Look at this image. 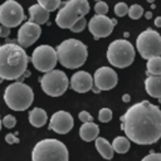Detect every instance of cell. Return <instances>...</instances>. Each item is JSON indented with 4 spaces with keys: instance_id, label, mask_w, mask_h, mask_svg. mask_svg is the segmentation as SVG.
Returning <instances> with one entry per match:
<instances>
[{
    "instance_id": "cell-1",
    "label": "cell",
    "mask_w": 161,
    "mask_h": 161,
    "mask_svg": "<svg viewBox=\"0 0 161 161\" xmlns=\"http://www.w3.org/2000/svg\"><path fill=\"white\" fill-rule=\"evenodd\" d=\"M119 119L126 137L136 145H151L161 138V109L148 101L135 103Z\"/></svg>"
},
{
    "instance_id": "cell-2",
    "label": "cell",
    "mask_w": 161,
    "mask_h": 161,
    "mask_svg": "<svg viewBox=\"0 0 161 161\" xmlns=\"http://www.w3.org/2000/svg\"><path fill=\"white\" fill-rule=\"evenodd\" d=\"M29 58L24 48L15 43L0 45V77L8 80L20 78L28 67Z\"/></svg>"
},
{
    "instance_id": "cell-3",
    "label": "cell",
    "mask_w": 161,
    "mask_h": 161,
    "mask_svg": "<svg viewBox=\"0 0 161 161\" xmlns=\"http://www.w3.org/2000/svg\"><path fill=\"white\" fill-rule=\"evenodd\" d=\"M55 52L58 62L68 69H77L82 67L88 57L87 45L74 38L63 40L57 47Z\"/></svg>"
},
{
    "instance_id": "cell-4",
    "label": "cell",
    "mask_w": 161,
    "mask_h": 161,
    "mask_svg": "<svg viewBox=\"0 0 161 161\" xmlns=\"http://www.w3.org/2000/svg\"><path fill=\"white\" fill-rule=\"evenodd\" d=\"M67 146L57 138H44L35 143L31 151V161H68Z\"/></svg>"
},
{
    "instance_id": "cell-5",
    "label": "cell",
    "mask_w": 161,
    "mask_h": 161,
    "mask_svg": "<svg viewBox=\"0 0 161 161\" xmlns=\"http://www.w3.org/2000/svg\"><path fill=\"white\" fill-rule=\"evenodd\" d=\"M4 101L10 109L21 112L31 106L34 101V92L28 84L23 82H14L5 88Z\"/></svg>"
},
{
    "instance_id": "cell-6",
    "label": "cell",
    "mask_w": 161,
    "mask_h": 161,
    "mask_svg": "<svg viewBox=\"0 0 161 161\" xmlns=\"http://www.w3.org/2000/svg\"><path fill=\"white\" fill-rule=\"evenodd\" d=\"M89 13L88 0H67L58 10L55 23L62 29H69L77 20L84 18Z\"/></svg>"
},
{
    "instance_id": "cell-7",
    "label": "cell",
    "mask_w": 161,
    "mask_h": 161,
    "mask_svg": "<svg viewBox=\"0 0 161 161\" xmlns=\"http://www.w3.org/2000/svg\"><path fill=\"white\" fill-rule=\"evenodd\" d=\"M135 48L127 39L113 40L107 49V60L116 68H127L135 60Z\"/></svg>"
},
{
    "instance_id": "cell-8",
    "label": "cell",
    "mask_w": 161,
    "mask_h": 161,
    "mask_svg": "<svg viewBox=\"0 0 161 161\" xmlns=\"http://www.w3.org/2000/svg\"><path fill=\"white\" fill-rule=\"evenodd\" d=\"M136 49L143 59L161 55V34L151 28L140 33L136 38Z\"/></svg>"
},
{
    "instance_id": "cell-9",
    "label": "cell",
    "mask_w": 161,
    "mask_h": 161,
    "mask_svg": "<svg viewBox=\"0 0 161 161\" xmlns=\"http://www.w3.org/2000/svg\"><path fill=\"white\" fill-rule=\"evenodd\" d=\"M40 86L45 94L50 97H59L65 93L69 86V79L63 70L53 69L44 73L40 78Z\"/></svg>"
},
{
    "instance_id": "cell-10",
    "label": "cell",
    "mask_w": 161,
    "mask_h": 161,
    "mask_svg": "<svg viewBox=\"0 0 161 161\" xmlns=\"http://www.w3.org/2000/svg\"><path fill=\"white\" fill-rule=\"evenodd\" d=\"M30 60L36 70L47 73L49 70H53L55 68V64L58 63L57 52L53 47L48 44H43V45L36 47L33 50Z\"/></svg>"
},
{
    "instance_id": "cell-11",
    "label": "cell",
    "mask_w": 161,
    "mask_h": 161,
    "mask_svg": "<svg viewBox=\"0 0 161 161\" xmlns=\"http://www.w3.org/2000/svg\"><path fill=\"white\" fill-rule=\"evenodd\" d=\"M23 6L15 0H6L0 5V24L5 28H15L24 20Z\"/></svg>"
},
{
    "instance_id": "cell-12",
    "label": "cell",
    "mask_w": 161,
    "mask_h": 161,
    "mask_svg": "<svg viewBox=\"0 0 161 161\" xmlns=\"http://www.w3.org/2000/svg\"><path fill=\"white\" fill-rule=\"evenodd\" d=\"M117 24L116 19H111L106 15H94L88 21V29L94 36L96 40L101 38H107L113 31L114 25Z\"/></svg>"
},
{
    "instance_id": "cell-13",
    "label": "cell",
    "mask_w": 161,
    "mask_h": 161,
    "mask_svg": "<svg viewBox=\"0 0 161 161\" xmlns=\"http://www.w3.org/2000/svg\"><path fill=\"white\" fill-rule=\"evenodd\" d=\"M117 73L111 67H101L94 72L93 86L99 91H111L117 86Z\"/></svg>"
},
{
    "instance_id": "cell-14",
    "label": "cell",
    "mask_w": 161,
    "mask_h": 161,
    "mask_svg": "<svg viewBox=\"0 0 161 161\" xmlns=\"http://www.w3.org/2000/svg\"><path fill=\"white\" fill-rule=\"evenodd\" d=\"M40 34H42L40 25L31 21H26L18 30V43L21 48H28L39 39Z\"/></svg>"
},
{
    "instance_id": "cell-15",
    "label": "cell",
    "mask_w": 161,
    "mask_h": 161,
    "mask_svg": "<svg viewBox=\"0 0 161 161\" xmlns=\"http://www.w3.org/2000/svg\"><path fill=\"white\" fill-rule=\"evenodd\" d=\"M73 126H74L73 117L67 111H57L55 113L52 114L50 121H49V130L59 135L68 133L73 128Z\"/></svg>"
},
{
    "instance_id": "cell-16",
    "label": "cell",
    "mask_w": 161,
    "mask_h": 161,
    "mask_svg": "<svg viewBox=\"0 0 161 161\" xmlns=\"http://www.w3.org/2000/svg\"><path fill=\"white\" fill-rule=\"evenodd\" d=\"M70 88L77 93H86L93 88V77L86 70H78L70 78Z\"/></svg>"
},
{
    "instance_id": "cell-17",
    "label": "cell",
    "mask_w": 161,
    "mask_h": 161,
    "mask_svg": "<svg viewBox=\"0 0 161 161\" xmlns=\"http://www.w3.org/2000/svg\"><path fill=\"white\" fill-rule=\"evenodd\" d=\"M145 89L148 96L158 99L161 97V74L148 75L145 80Z\"/></svg>"
},
{
    "instance_id": "cell-18",
    "label": "cell",
    "mask_w": 161,
    "mask_h": 161,
    "mask_svg": "<svg viewBox=\"0 0 161 161\" xmlns=\"http://www.w3.org/2000/svg\"><path fill=\"white\" fill-rule=\"evenodd\" d=\"M29 21L35 23L38 25L45 24L49 19V11H47L44 8H42L39 4H34L29 8Z\"/></svg>"
},
{
    "instance_id": "cell-19",
    "label": "cell",
    "mask_w": 161,
    "mask_h": 161,
    "mask_svg": "<svg viewBox=\"0 0 161 161\" xmlns=\"http://www.w3.org/2000/svg\"><path fill=\"white\" fill-rule=\"evenodd\" d=\"M98 133H99V127L94 122H84L79 127V136L86 142L94 141L98 137Z\"/></svg>"
},
{
    "instance_id": "cell-20",
    "label": "cell",
    "mask_w": 161,
    "mask_h": 161,
    "mask_svg": "<svg viewBox=\"0 0 161 161\" xmlns=\"http://www.w3.org/2000/svg\"><path fill=\"white\" fill-rule=\"evenodd\" d=\"M47 119H48V116H47V112L43 108L35 107L29 112V122H30L31 126H34L36 128L43 127L45 125Z\"/></svg>"
},
{
    "instance_id": "cell-21",
    "label": "cell",
    "mask_w": 161,
    "mask_h": 161,
    "mask_svg": "<svg viewBox=\"0 0 161 161\" xmlns=\"http://www.w3.org/2000/svg\"><path fill=\"white\" fill-rule=\"evenodd\" d=\"M94 141H96V148L99 152V155L106 160H112L114 152L111 143L104 137H97Z\"/></svg>"
},
{
    "instance_id": "cell-22",
    "label": "cell",
    "mask_w": 161,
    "mask_h": 161,
    "mask_svg": "<svg viewBox=\"0 0 161 161\" xmlns=\"http://www.w3.org/2000/svg\"><path fill=\"white\" fill-rule=\"evenodd\" d=\"M112 148H113V152H117V153H126L128 150H130V140L125 136H117L112 143H111Z\"/></svg>"
},
{
    "instance_id": "cell-23",
    "label": "cell",
    "mask_w": 161,
    "mask_h": 161,
    "mask_svg": "<svg viewBox=\"0 0 161 161\" xmlns=\"http://www.w3.org/2000/svg\"><path fill=\"white\" fill-rule=\"evenodd\" d=\"M146 69H147L148 75H160L161 74V55L150 58L147 60Z\"/></svg>"
},
{
    "instance_id": "cell-24",
    "label": "cell",
    "mask_w": 161,
    "mask_h": 161,
    "mask_svg": "<svg viewBox=\"0 0 161 161\" xmlns=\"http://www.w3.org/2000/svg\"><path fill=\"white\" fill-rule=\"evenodd\" d=\"M38 4L42 6V8H44L47 11H54V10H57L59 6H60V4H62V0H38Z\"/></svg>"
},
{
    "instance_id": "cell-25",
    "label": "cell",
    "mask_w": 161,
    "mask_h": 161,
    "mask_svg": "<svg viewBox=\"0 0 161 161\" xmlns=\"http://www.w3.org/2000/svg\"><path fill=\"white\" fill-rule=\"evenodd\" d=\"M127 15L133 19V20H137L140 19L142 15H143V8L138 4H133L131 6H128V11H127Z\"/></svg>"
},
{
    "instance_id": "cell-26",
    "label": "cell",
    "mask_w": 161,
    "mask_h": 161,
    "mask_svg": "<svg viewBox=\"0 0 161 161\" xmlns=\"http://www.w3.org/2000/svg\"><path fill=\"white\" fill-rule=\"evenodd\" d=\"M112 119V111L107 107L104 108H101L99 112H98V121L103 122V123H107Z\"/></svg>"
},
{
    "instance_id": "cell-27",
    "label": "cell",
    "mask_w": 161,
    "mask_h": 161,
    "mask_svg": "<svg viewBox=\"0 0 161 161\" xmlns=\"http://www.w3.org/2000/svg\"><path fill=\"white\" fill-rule=\"evenodd\" d=\"M86 26H87V20H86L84 18H80V19L77 20L69 29H70V31H73V33H80L82 30H84Z\"/></svg>"
},
{
    "instance_id": "cell-28",
    "label": "cell",
    "mask_w": 161,
    "mask_h": 161,
    "mask_svg": "<svg viewBox=\"0 0 161 161\" xmlns=\"http://www.w3.org/2000/svg\"><path fill=\"white\" fill-rule=\"evenodd\" d=\"M127 11H128V6H127L126 3H117L114 5V14L117 16H121L122 18V16L127 15Z\"/></svg>"
},
{
    "instance_id": "cell-29",
    "label": "cell",
    "mask_w": 161,
    "mask_h": 161,
    "mask_svg": "<svg viewBox=\"0 0 161 161\" xmlns=\"http://www.w3.org/2000/svg\"><path fill=\"white\" fill-rule=\"evenodd\" d=\"M1 125H3L4 127H6V128H13V127H15V125H16V118H15L13 114H6V116L1 119Z\"/></svg>"
},
{
    "instance_id": "cell-30",
    "label": "cell",
    "mask_w": 161,
    "mask_h": 161,
    "mask_svg": "<svg viewBox=\"0 0 161 161\" xmlns=\"http://www.w3.org/2000/svg\"><path fill=\"white\" fill-rule=\"evenodd\" d=\"M94 11H96L97 15H106L107 11H108V5H107L104 1L101 0V1L96 3V5H94Z\"/></svg>"
},
{
    "instance_id": "cell-31",
    "label": "cell",
    "mask_w": 161,
    "mask_h": 161,
    "mask_svg": "<svg viewBox=\"0 0 161 161\" xmlns=\"http://www.w3.org/2000/svg\"><path fill=\"white\" fill-rule=\"evenodd\" d=\"M141 161H161V152H150Z\"/></svg>"
},
{
    "instance_id": "cell-32",
    "label": "cell",
    "mask_w": 161,
    "mask_h": 161,
    "mask_svg": "<svg viewBox=\"0 0 161 161\" xmlns=\"http://www.w3.org/2000/svg\"><path fill=\"white\" fill-rule=\"evenodd\" d=\"M78 118H79V121H82L83 123H84V122H92V121H93V117H92L91 113L87 112V111H80L79 114H78Z\"/></svg>"
},
{
    "instance_id": "cell-33",
    "label": "cell",
    "mask_w": 161,
    "mask_h": 161,
    "mask_svg": "<svg viewBox=\"0 0 161 161\" xmlns=\"http://www.w3.org/2000/svg\"><path fill=\"white\" fill-rule=\"evenodd\" d=\"M5 141L9 143V145H13V143H18L19 142V138L14 135V133H8L5 136Z\"/></svg>"
},
{
    "instance_id": "cell-34",
    "label": "cell",
    "mask_w": 161,
    "mask_h": 161,
    "mask_svg": "<svg viewBox=\"0 0 161 161\" xmlns=\"http://www.w3.org/2000/svg\"><path fill=\"white\" fill-rule=\"evenodd\" d=\"M9 33H10V30H9V28H5V26H1V33H0V36H3V38H5V36H8V35H9Z\"/></svg>"
},
{
    "instance_id": "cell-35",
    "label": "cell",
    "mask_w": 161,
    "mask_h": 161,
    "mask_svg": "<svg viewBox=\"0 0 161 161\" xmlns=\"http://www.w3.org/2000/svg\"><path fill=\"white\" fill-rule=\"evenodd\" d=\"M122 101H123V102H126V103H127V102H130V101H131V96H130V94H127V93H126V94H123V96H122Z\"/></svg>"
},
{
    "instance_id": "cell-36",
    "label": "cell",
    "mask_w": 161,
    "mask_h": 161,
    "mask_svg": "<svg viewBox=\"0 0 161 161\" xmlns=\"http://www.w3.org/2000/svg\"><path fill=\"white\" fill-rule=\"evenodd\" d=\"M155 25H156L157 28H161V16H157V18L155 19Z\"/></svg>"
},
{
    "instance_id": "cell-37",
    "label": "cell",
    "mask_w": 161,
    "mask_h": 161,
    "mask_svg": "<svg viewBox=\"0 0 161 161\" xmlns=\"http://www.w3.org/2000/svg\"><path fill=\"white\" fill-rule=\"evenodd\" d=\"M143 14H145V18H146V19H151V18H152V13H151V11H146V13H143Z\"/></svg>"
},
{
    "instance_id": "cell-38",
    "label": "cell",
    "mask_w": 161,
    "mask_h": 161,
    "mask_svg": "<svg viewBox=\"0 0 161 161\" xmlns=\"http://www.w3.org/2000/svg\"><path fill=\"white\" fill-rule=\"evenodd\" d=\"M92 89H93V92H94V93H98V92H99V89H98V88H96L94 86H93V88H92Z\"/></svg>"
},
{
    "instance_id": "cell-39",
    "label": "cell",
    "mask_w": 161,
    "mask_h": 161,
    "mask_svg": "<svg viewBox=\"0 0 161 161\" xmlns=\"http://www.w3.org/2000/svg\"><path fill=\"white\" fill-rule=\"evenodd\" d=\"M147 1H148V3H150V4H151V3H153V1H155V0H147Z\"/></svg>"
},
{
    "instance_id": "cell-40",
    "label": "cell",
    "mask_w": 161,
    "mask_h": 161,
    "mask_svg": "<svg viewBox=\"0 0 161 161\" xmlns=\"http://www.w3.org/2000/svg\"><path fill=\"white\" fill-rule=\"evenodd\" d=\"M1 126H3V125H1V118H0V130H1Z\"/></svg>"
},
{
    "instance_id": "cell-41",
    "label": "cell",
    "mask_w": 161,
    "mask_h": 161,
    "mask_svg": "<svg viewBox=\"0 0 161 161\" xmlns=\"http://www.w3.org/2000/svg\"><path fill=\"white\" fill-rule=\"evenodd\" d=\"M3 80H4V79H3V78H1V77H0V83H1V82H3Z\"/></svg>"
},
{
    "instance_id": "cell-42",
    "label": "cell",
    "mask_w": 161,
    "mask_h": 161,
    "mask_svg": "<svg viewBox=\"0 0 161 161\" xmlns=\"http://www.w3.org/2000/svg\"><path fill=\"white\" fill-rule=\"evenodd\" d=\"M158 102H160V103H161V97H160V98H158Z\"/></svg>"
},
{
    "instance_id": "cell-43",
    "label": "cell",
    "mask_w": 161,
    "mask_h": 161,
    "mask_svg": "<svg viewBox=\"0 0 161 161\" xmlns=\"http://www.w3.org/2000/svg\"><path fill=\"white\" fill-rule=\"evenodd\" d=\"M98 1H101V0H96V3H98Z\"/></svg>"
},
{
    "instance_id": "cell-44",
    "label": "cell",
    "mask_w": 161,
    "mask_h": 161,
    "mask_svg": "<svg viewBox=\"0 0 161 161\" xmlns=\"http://www.w3.org/2000/svg\"><path fill=\"white\" fill-rule=\"evenodd\" d=\"M0 33H1V25H0Z\"/></svg>"
}]
</instances>
